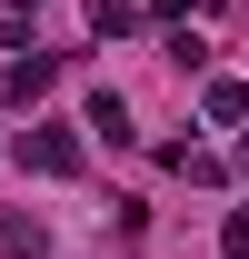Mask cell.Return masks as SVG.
I'll list each match as a JSON object with an SVG mask.
<instances>
[{
	"instance_id": "1",
	"label": "cell",
	"mask_w": 249,
	"mask_h": 259,
	"mask_svg": "<svg viewBox=\"0 0 249 259\" xmlns=\"http://www.w3.org/2000/svg\"><path fill=\"white\" fill-rule=\"evenodd\" d=\"M20 160H30L40 180H80V140H70L60 120H30L20 130Z\"/></svg>"
},
{
	"instance_id": "2",
	"label": "cell",
	"mask_w": 249,
	"mask_h": 259,
	"mask_svg": "<svg viewBox=\"0 0 249 259\" xmlns=\"http://www.w3.org/2000/svg\"><path fill=\"white\" fill-rule=\"evenodd\" d=\"M0 259H50V229L20 209V220H0Z\"/></svg>"
},
{
	"instance_id": "3",
	"label": "cell",
	"mask_w": 249,
	"mask_h": 259,
	"mask_svg": "<svg viewBox=\"0 0 249 259\" xmlns=\"http://www.w3.org/2000/svg\"><path fill=\"white\" fill-rule=\"evenodd\" d=\"M80 120H90L100 140L120 150V140H130V100H120V90H90V110H80Z\"/></svg>"
},
{
	"instance_id": "4",
	"label": "cell",
	"mask_w": 249,
	"mask_h": 259,
	"mask_svg": "<svg viewBox=\"0 0 249 259\" xmlns=\"http://www.w3.org/2000/svg\"><path fill=\"white\" fill-rule=\"evenodd\" d=\"M50 80H60V70L40 60V50H20V60H10V100H40V90H50Z\"/></svg>"
},
{
	"instance_id": "5",
	"label": "cell",
	"mask_w": 249,
	"mask_h": 259,
	"mask_svg": "<svg viewBox=\"0 0 249 259\" xmlns=\"http://www.w3.org/2000/svg\"><path fill=\"white\" fill-rule=\"evenodd\" d=\"M199 110H210V120H249V80H210Z\"/></svg>"
},
{
	"instance_id": "6",
	"label": "cell",
	"mask_w": 249,
	"mask_h": 259,
	"mask_svg": "<svg viewBox=\"0 0 249 259\" xmlns=\"http://www.w3.org/2000/svg\"><path fill=\"white\" fill-rule=\"evenodd\" d=\"M90 30H100V40H130V30H140V10H130V0H90Z\"/></svg>"
},
{
	"instance_id": "7",
	"label": "cell",
	"mask_w": 249,
	"mask_h": 259,
	"mask_svg": "<svg viewBox=\"0 0 249 259\" xmlns=\"http://www.w3.org/2000/svg\"><path fill=\"white\" fill-rule=\"evenodd\" d=\"M219 249H229V259H249V209H229V220H219Z\"/></svg>"
},
{
	"instance_id": "8",
	"label": "cell",
	"mask_w": 249,
	"mask_h": 259,
	"mask_svg": "<svg viewBox=\"0 0 249 259\" xmlns=\"http://www.w3.org/2000/svg\"><path fill=\"white\" fill-rule=\"evenodd\" d=\"M239 169H249V140H239Z\"/></svg>"
}]
</instances>
